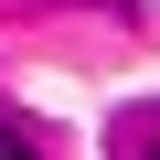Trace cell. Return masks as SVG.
Here are the masks:
<instances>
[{
  "mask_svg": "<svg viewBox=\"0 0 160 160\" xmlns=\"http://www.w3.org/2000/svg\"><path fill=\"white\" fill-rule=\"evenodd\" d=\"M149 160H160V139H149Z\"/></svg>",
  "mask_w": 160,
  "mask_h": 160,
  "instance_id": "obj_2",
  "label": "cell"
},
{
  "mask_svg": "<svg viewBox=\"0 0 160 160\" xmlns=\"http://www.w3.org/2000/svg\"><path fill=\"white\" fill-rule=\"evenodd\" d=\"M0 160H43V149H32V139H22L11 118H0Z\"/></svg>",
  "mask_w": 160,
  "mask_h": 160,
  "instance_id": "obj_1",
  "label": "cell"
}]
</instances>
